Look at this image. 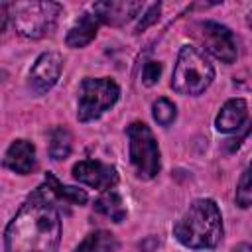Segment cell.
<instances>
[{
    "label": "cell",
    "instance_id": "cell-19",
    "mask_svg": "<svg viewBox=\"0 0 252 252\" xmlns=\"http://www.w3.org/2000/svg\"><path fill=\"white\" fill-rule=\"evenodd\" d=\"M152 116H154V120H156L159 126L167 128V126H171V124L175 122V118H177V108H175V104H173L169 98L161 96V98H158V100L152 104Z\"/></svg>",
    "mask_w": 252,
    "mask_h": 252
},
{
    "label": "cell",
    "instance_id": "cell-18",
    "mask_svg": "<svg viewBox=\"0 0 252 252\" xmlns=\"http://www.w3.org/2000/svg\"><path fill=\"white\" fill-rule=\"evenodd\" d=\"M234 201L240 209H248L252 207V159L246 165V169L242 171L238 185H236V193H234Z\"/></svg>",
    "mask_w": 252,
    "mask_h": 252
},
{
    "label": "cell",
    "instance_id": "cell-17",
    "mask_svg": "<svg viewBox=\"0 0 252 252\" xmlns=\"http://www.w3.org/2000/svg\"><path fill=\"white\" fill-rule=\"evenodd\" d=\"M73 148V136L65 126H55L49 132V156L55 161L67 159Z\"/></svg>",
    "mask_w": 252,
    "mask_h": 252
},
{
    "label": "cell",
    "instance_id": "cell-8",
    "mask_svg": "<svg viewBox=\"0 0 252 252\" xmlns=\"http://www.w3.org/2000/svg\"><path fill=\"white\" fill-rule=\"evenodd\" d=\"M63 71V57L57 51H43L32 65L28 77V89L32 94L41 96L55 87Z\"/></svg>",
    "mask_w": 252,
    "mask_h": 252
},
{
    "label": "cell",
    "instance_id": "cell-21",
    "mask_svg": "<svg viewBox=\"0 0 252 252\" xmlns=\"http://www.w3.org/2000/svg\"><path fill=\"white\" fill-rule=\"evenodd\" d=\"M159 75H161V63L159 61H148L142 69V83L146 87H154L159 81Z\"/></svg>",
    "mask_w": 252,
    "mask_h": 252
},
{
    "label": "cell",
    "instance_id": "cell-20",
    "mask_svg": "<svg viewBox=\"0 0 252 252\" xmlns=\"http://www.w3.org/2000/svg\"><path fill=\"white\" fill-rule=\"evenodd\" d=\"M159 12H161V4H150V6H148V10L144 12V16L140 18V22L136 24L134 33H142L146 28H150L154 22H158Z\"/></svg>",
    "mask_w": 252,
    "mask_h": 252
},
{
    "label": "cell",
    "instance_id": "cell-10",
    "mask_svg": "<svg viewBox=\"0 0 252 252\" xmlns=\"http://www.w3.org/2000/svg\"><path fill=\"white\" fill-rule=\"evenodd\" d=\"M91 10L100 20V24L124 26L126 22L136 18L140 10H144V4L128 2V0H104V2H94L91 6Z\"/></svg>",
    "mask_w": 252,
    "mask_h": 252
},
{
    "label": "cell",
    "instance_id": "cell-11",
    "mask_svg": "<svg viewBox=\"0 0 252 252\" xmlns=\"http://www.w3.org/2000/svg\"><path fill=\"white\" fill-rule=\"evenodd\" d=\"M4 167L18 173V175H28L37 167V158H35V146L24 138L14 140L6 154H4Z\"/></svg>",
    "mask_w": 252,
    "mask_h": 252
},
{
    "label": "cell",
    "instance_id": "cell-22",
    "mask_svg": "<svg viewBox=\"0 0 252 252\" xmlns=\"http://www.w3.org/2000/svg\"><path fill=\"white\" fill-rule=\"evenodd\" d=\"M232 252H252V244H248V242H240L238 246H234Z\"/></svg>",
    "mask_w": 252,
    "mask_h": 252
},
{
    "label": "cell",
    "instance_id": "cell-2",
    "mask_svg": "<svg viewBox=\"0 0 252 252\" xmlns=\"http://www.w3.org/2000/svg\"><path fill=\"white\" fill-rule=\"evenodd\" d=\"M222 215L213 199H195L173 224L175 240L191 250H209L222 240Z\"/></svg>",
    "mask_w": 252,
    "mask_h": 252
},
{
    "label": "cell",
    "instance_id": "cell-13",
    "mask_svg": "<svg viewBox=\"0 0 252 252\" xmlns=\"http://www.w3.org/2000/svg\"><path fill=\"white\" fill-rule=\"evenodd\" d=\"M98 26H100V20L91 12H83L75 24L69 28L67 35H65V43L67 47H73V49H81V47H87L94 37H96V32H98Z\"/></svg>",
    "mask_w": 252,
    "mask_h": 252
},
{
    "label": "cell",
    "instance_id": "cell-7",
    "mask_svg": "<svg viewBox=\"0 0 252 252\" xmlns=\"http://www.w3.org/2000/svg\"><path fill=\"white\" fill-rule=\"evenodd\" d=\"M195 35H197L201 47L205 51H209L215 59H219L226 65L236 61V55H238L236 39H234V33L226 26L213 22V20H205L195 26Z\"/></svg>",
    "mask_w": 252,
    "mask_h": 252
},
{
    "label": "cell",
    "instance_id": "cell-12",
    "mask_svg": "<svg viewBox=\"0 0 252 252\" xmlns=\"http://www.w3.org/2000/svg\"><path fill=\"white\" fill-rule=\"evenodd\" d=\"M246 118H248V104H246V100L240 98V96L228 98L220 106V110H219V114L215 118V128L219 132H224V134L236 132V130L242 128Z\"/></svg>",
    "mask_w": 252,
    "mask_h": 252
},
{
    "label": "cell",
    "instance_id": "cell-14",
    "mask_svg": "<svg viewBox=\"0 0 252 252\" xmlns=\"http://www.w3.org/2000/svg\"><path fill=\"white\" fill-rule=\"evenodd\" d=\"M94 211L100 213L102 217L110 219L112 222H122L128 215L126 207H124V201L120 197V193L116 189H108V191H102L96 199H94Z\"/></svg>",
    "mask_w": 252,
    "mask_h": 252
},
{
    "label": "cell",
    "instance_id": "cell-16",
    "mask_svg": "<svg viewBox=\"0 0 252 252\" xmlns=\"http://www.w3.org/2000/svg\"><path fill=\"white\" fill-rule=\"evenodd\" d=\"M45 185L51 189V193L57 197V199H61V201H65V203H69V205H85L87 201H89V195H87V191L85 189H79V187H71V185H63L53 173H45Z\"/></svg>",
    "mask_w": 252,
    "mask_h": 252
},
{
    "label": "cell",
    "instance_id": "cell-5",
    "mask_svg": "<svg viewBox=\"0 0 252 252\" xmlns=\"http://www.w3.org/2000/svg\"><path fill=\"white\" fill-rule=\"evenodd\" d=\"M126 138H128V156L136 177L144 181L154 179L161 169L159 146L154 132L150 130L148 124L136 120L126 128Z\"/></svg>",
    "mask_w": 252,
    "mask_h": 252
},
{
    "label": "cell",
    "instance_id": "cell-4",
    "mask_svg": "<svg viewBox=\"0 0 252 252\" xmlns=\"http://www.w3.org/2000/svg\"><path fill=\"white\" fill-rule=\"evenodd\" d=\"M63 6L51 0L16 2L10 4V22L20 35L30 39H39L55 30Z\"/></svg>",
    "mask_w": 252,
    "mask_h": 252
},
{
    "label": "cell",
    "instance_id": "cell-1",
    "mask_svg": "<svg viewBox=\"0 0 252 252\" xmlns=\"http://www.w3.org/2000/svg\"><path fill=\"white\" fill-rule=\"evenodd\" d=\"M61 215L55 195L43 183L33 189L4 230L6 252H57L61 242Z\"/></svg>",
    "mask_w": 252,
    "mask_h": 252
},
{
    "label": "cell",
    "instance_id": "cell-15",
    "mask_svg": "<svg viewBox=\"0 0 252 252\" xmlns=\"http://www.w3.org/2000/svg\"><path fill=\"white\" fill-rule=\"evenodd\" d=\"M120 246L118 238L110 230H94L87 234L81 244L75 248V252H116Z\"/></svg>",
    "mask_w": 252,
    "mask_h": 252
},
{
    "label": "cell",
    "instance_id": "cell-6",
    "mask_svg": "<svg viewBox=\"0 0 252 252\" xmlns=\"http://www.w3.org/2000/svg\"><path fill=\"white\" fill-rule=\"evenodd\" d=\"M120 98V87L110 77H87L81 81L77 98V120L93 122L100 118Z\"/></svg>",
    "mask_w": 252,
    "mask_h": 252
},
{
    "label": "cell",
    "instance_id": "cell-3",
    "mask_svg": "<svg viewBox=\"0 0 252 252\" xmlns=\"http://www.w3.org/2000/svg\"><path fill=\"white\" fill-rule=\"evenodd\" d=\"M215 79V69L205 53L195 45H183L171 73V89L183 96L203 94Z\"/></svg>",
    "mask_w": 252,
    "mask_h": 252
},
{
    "label": "cell",
    "instance_id": "cell-9",
    "mask_svg": "<svg viewBox=\"0 0 252 252\" xmlns=\"http://www.w3.org/2000/svg\"><path fill=\"white\" fill-rule=\"evenodd\" d=\"M73 179L79 183H85L98 191L114 189L118 183V171L110 163H102L98 159H81L71 169Z\"/></svg>",
    "mask_w": 252,
    "mask_h": 252
},
{
    "label": "cell",
    "instance_id": "cell-23",
    "mask_svg": "<svg viewBox=\"0 0 252 252\" xmlns=\"http://www.w3.org/2000/svg\"><path fill=\"white\" fill-rule=\"evenodd\" d=\"M248 26H250V28H252V10H250V12H248Z\"/></svg>",
    "mask_w": 252,
    "mask_h": 252
}]
</instances>
